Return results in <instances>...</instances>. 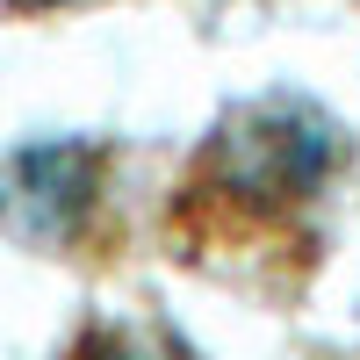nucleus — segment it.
Returning <instances> with one entry per match:
<instances>
[{"instance_id": "1", "label": "nucleus", "mask_w": 360, "mask_h": 360, "mask_svg": "<svg viewBox=\"0 0 360 360\" xmlns=\"http://www.w3.org/2000/svg\"><path fill=\"white\" fill-rule=\"evenodd\" d=\"M339 159V137L324 115L295 101H252L202 144L195 180L180 188V217L195 238H274L288 217H303L310 195H324V173Z\"/></svg>"}, {"instance_id": "2", "label": "nucleus", "mask_w": 360, "mask_h": 360, "mask_svg": "<svg viewBox=\"0 0 360 360\" xmlns=\"http://www.w3.org/2000/svg\"><path fill=\"white\" fill-rule=\"evenodd\" d=\"M65 360H188V353L159 332H137V324H94V332H79Z\"/></svg>"}, {"instance_id": "3", "label": "nucleus", "mask_w": 360, "mask_h": 360, "mask_svg": "<svg viewBox=\"0 0 360 360\" xmlns=\"http://www.w3.org/2000/svg\"><path fill=\"white\" fill-rule=\"evenodd\" d=\"M8 8H65V0H8Z\"/></svg>"}]
</instances>
